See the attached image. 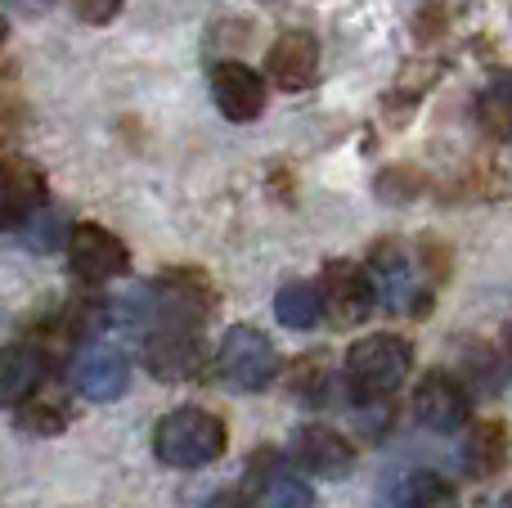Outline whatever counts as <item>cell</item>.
I'll use <instances>...</instances> for the list:
<instances>
[{
  "mask_svg": "<svg viewBox=\"0 0 512 508\" xmlns=\"http://www.w3.org/2000/svg\"><path fill=\"white\" fill-rule=\"evenodd\" d=\"M225 423L212 410L180 405L153 428V450L167 468H207L225 455Z\"/></svg>",
  "mask_w": 512,
  "mask_h": 508,
  "instance_id": "6da1fadb",
  "label": "cell"
},
{
  "mask_svg": "<svg viewBox=\"0 0 512 508\" xmlns=\"http://www.w3.org/2000/svg\"><path fill=\"white\" fill-rule=\"evenodd\" d=\"M414 369V351L396 333H369L346 351V383L360 401H382L391 396Z\"/></svg>",
  "mask_w": 512,
  "mask_h": 508,
  "instance_id": "7a4b0ae2",
  "label": "cell"
},
{
  "mask_svg": "<svg viewBox=\"0 0 512 508\" xmlns=\"http://www.w3.org/2000/svg\"><path fill=\"white\" fill-rule=\"evenodd\" d=\"M216 369H221V383L230 392H265L274 383V369H279V356H274L270 338L252 324H239L221 338V351H216Z\"/></svg>",
  "mask_w": 512,
  "mask_h": 508,
  "instance_id": "3957f363",
  "label": "cell"
},
{
  "mask_svg": "<svg viewBox=\"0 0 512 508\" xmlns=\"http://www.w3.org/2000/svg\"><path fill=\"white\" fill-rule=\"evenodd\" d=\"M68 266H72V275L86 279V284H108V279L131 270V252H126V243L117 239L113 230H104V225H77V230L68 234Z\"/></svg>",
  "mask_w": 512,
  "mask_h": 508,
  "instance_id": "277c9868",
  "label": "cell"
},
{
  "mask_svg": "<svg viewBox=\"0 0 512 508\" xmlns=\"http://www.w3.org/2000/svg\"><path fill=\"white\" fill-rule=\"evenodd\" d=\"M319 297H324V315L342 329L369 320L373 302H378L369 270H360L355 261H328L324 275H319Z\"/></svg>",
  "mask_w": 512,
  "mask_h": 508,
  "instance_id": "5b68a950",
  "label": "cell"
},
{
  "mask_svg": "<svg viewBox=\"0 0 512 508\" xmlns=\"http://www.w3.org/2000/svg\"><path fill=\"white\" fill-rule=\"evenodd\" d=\"M292 459L306 468L310 477H324V482H337L355 468V450L342 432L324 428V423H306V428L292 432Z\"/></svg>",
  "mask_w": 512,
  "mask_h": 508,
  "instance_id": "8992f818",
  "label": "cell"
},
{
  "mask_svg": "<svg viewBox=\"0 0 512 508\" xmlns=\"http://www.w3.org/2000/svg\"><path fill=\"white\" fill-rule=\"evenodd\" d=\"M144 369L162 383H189L203 374V342L194 329H158L144 342Z\"/></svg>",
  "mask_w": 512,
  "mask_h": 508,
  "instance_id": "52a82bcc",
  "label": "cell"
},
{
  "mask_svg": "<svg viewBox=\"0 0 512 508\" xmlns=\"http://www.w3.org/2000/svg\"><path fill=\"white\" fill-rule=\"evenodd\" d=\"M45 207V176L41 167L23 158L0 162V230H23Z\"/></svg>",
  "mask_w": 512,
  "mask_h": 508,
  "instance_id": "ba28073f",
  "label": "cell"
},
{
  "mask_svg": "<svg viewBox=\"0 0 512 508\" xmlns=\"http://www.w3.org/2000/svg\"><path fill=\"white\" fill-rule=\"evenodd\" d=\"M414 414L423 428L454 432V428H463V419H468V392H463V383L454 374L432 369V374L414 387Z\"/></svg>",
  "mask_w": 512,
  "mask_h": 508,
  "instance_id": "9c48e42d",
  "label": "cell"
},
{
  "mask_svg": "<svg viewBox=\"0 0 512 508\" xmlns=\"http://www.w3.org/2000/svg\"><path fill=\"white\" fill-rule=\"evenodd\" d=\"M315 72H319V45L310 32H283L279 41L270 45V54H265V77H270V86L288 90V95L306 90L310 81H315Z\"/></svg>",
  "mask_w": 512,
  "mask_h": 508,
  "instance_id": "30bf717a",
  "label": "cell"
},
{
  "mask_svg": "<svg viewBox=\"0 0 512 508\" xmlns=\"http://www.w3.org/2000/svg\"><path fill=\"white\" fill-rule=\"evenodd\" d=\"M369 279H373V293H378V302L387 306V311H418V306H423L414 266H409V257H405L400 243H382V248H373Z\"/></svg>",
  "mask_w": 512,
  "mask_h": 508,
  "instance_id": "8fae6325",
  "label": "cell"
},
{
  "mask_svg": "<svg viewBox=\"0 0 512 508\" xmlns=\"http://www.w3.org/2000/svg\"><path fill=\"white\" fill-rule=\"evenodd\" d=\"M212 99L230 122H256L265 113V81L248 63H216L212 68Z\"/></svg>",
  "mask_w": 512,
  "mask_h": 508,
  "instance_id": "7c38bea8",
  "label": "cell"
},
{
  "mask_svg": "<svg viewBox=\"0 0 512 508\" xmlns=\"http://www.w3.org/2000/svg\"><path fill=\"white\" fill-rule=\"evenodd\" d=\"M72 383L90 396V401H117L131 383V365L122 351L113 347H86L72 360Z\"/></svg>",
  "mask_w": 512,
  "mask_h": 508,
  "instance_id": "4fadbf2b",
  "label": "cell"
},
{
  "mask_svg": "<svg viewBox=\"0 0 512 508\" xmlns=\"http://www.w3.org/2000/svg\"><path fill=\"white\" fill-rule=\"evenodd\" d=\"M41 378H45V351L32 347V342H9L0 351V410L32 401Z\"/></svg>",
  "mask_w": 512,
  "mask_h": 508,
  "instance_id": "5bb4252c",
  "label": "cell"
},
{
  "mask_svg": "<svg viewBox=\"0 0 512 508\" xmlns=\"http://www.w3.org/2000/svg\"><path fill=\"white\" fill-rule=\"evenodd\" d=\"M459 455H463V468H468L472 477H495L499 468L508 464V428L499 419L472 423Z\"/></svg>",
  "mask_w": 512,
  "mask_h": 508,
  "instance_id": "9a60e30c",
  "label": "cell"
},
{
  "mask_svg": "<svg viewBox=\"0 0 512 508\" xmlns=\"http://www.w3.org/2000/svg\"><path fill=\"white\" fill-rule=\"evenodd\" d=\"M382 508H459V500L436 473H400L382 491Z\"/></svg>",
  "mask_w": 512,
  "mask_h": 508,
  "instance_id": "2e32d148",
  "label": "cell"
},
{
  "mask_svg": "<svg viewBox=\"0 0 512 508\" xmlns=\"http://www.w3.org/2000/svg\"><path fill=\"white\" fill-rule=\"evenodd\" d=\"M274 315L288 329H315L319 315H324V297H319V284H283L274 293Z\"/></svg>",
  "mask_w": 512,
  "mask_h": 508,
  "instance_id": "e0dca14e",
  "label": "cell"
},
{
  "mask_svg": "<svg viewBox=\"0 0 512 508\" xmlns=\"http://www.w3.org/2000/svg\"><path fill=\"white\" fill-rule=\"evenodd\" d=\"M18 428L32 432V437H54V432L68 428V405L63 401H41V396H32V401L18 405Z\"/></svg>",
  "mask_w": 512,
  "mask_h": 508,
  "instance_id": "ac0fdd59",
  "label": "cell"
},
{
  "mask_svg": "<svg viewBox=\"0 0 512 508\" xmlns=\"http://www.w3.org/2000/svg\"><path fill=\"white\" fill-rule=\"evenodd\" d=\"M481 117H486V126L495 135H512V77L490 86L486 104H481Z\"/></svg>",
  "mask_w": 512,
  "mask_h": 508,
  "instance_id": "d6986e66",
  "label": "cell"
},
{
  "mask_svg": "<svg viewBox=\"0 0 512 508\" xmlns=\"http://www.w3.org/2000/svg\"><path fill=\"white\" fill-rule=\"evenodd\" d=\"M265 508H310V491L297 477H274L265 486Z\"/></svg>",
  "mask_w": 512,
  "mask_h": 508,
  "instance_id": "ffe728a7",
  "label": "cell"
},
{
  "mask_svg": "<svg viewBox=\"0 0 512 508\" xmlns=\"http://www.w3.org/2000/svg\"><path fill=\"white\" fill-rule=\"evenodd\" d=\"M292 396H297V401H310V405L324 401V369L297 365V374H292Z\"/></svg>",
  "mask_w": 512,
  "mask_h": 508,
  "instance_id": "44dd1931",
  "label": "cell"
},
{
  "mask_svg": "<svg viewBox=\"0 0 512 508\" xmlns=\"http://www.w3.org/2000/svg\"><path fill=\"white\" fill-rule=\"evenodd\" d=\"M81 23H113L122 14V0H72Z\"/></svg>",
  "mask_w": 512,
  "mask_h": 508,
  "instance_id": "7402d4cb",
  "label": "cell"
},
{
  "mask_svg": "<svg viewBox=\"0 0 512 508\" xmlns=\"http://www.w3.org/2000/svg\"><path fill=\"white\" fill-rule=\"evenodd\" d=\"M14 9H23V14H32V18H41V14H50L54 9V0H9Z\"/></svg>",
  "mask_w": 512,
  "mask_h": 508,
  "instance_id": "603a6c76",
  "label": "cell"
},
{
  "mask_svg": "<svg viewBox=\"0 0 512 508\" xmlns=\"http://www.w3.org/2000/svg\"><path fill=\"white\" fill-rule=\"evenodd\" d=\"M5 36H9V23H5V14H0V45H5Z\"/></svg>",
  "mask_w": 512,
  "mask_h": 508,
  "instance_id": "cb8c5ba5",
  "label": "cell"
},
{
  "mask_svg": "<svg viewBox=\"0 0 512 508\" xmlns=\"http://www.w3.org/2000/svg\"><path fill=\"white\" fill-rule=\"evenodd\" d=\"M504 508H512V491H508V500H504Z\"/></svg>",
  "mask_w": 512,
  "mask_h": 508,
  "instance_id": "d4e9b609",
  "label": "cell"
}]
</instances>
